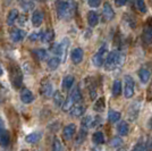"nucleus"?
Listing matches in <instances>:
<instances>
[{
    "mask_svg": "<svg viewBox=\"0 0 152 151\" xmlns=\"http://www.w3.org/2000/svg\"><path fill=\"white\" fill-rule=\"evenodd\" d=\"M56 9L59 19L69 21L74 16L76 12V2L69 1H57L56 2Z\"/></svg>",
    "mask_w": 152,
    "mask_h": 151,
    "instance_id": "obj_1",
    "label": "nucleus"
},
{
    "mask_svg": "<svg viewBox=\"0 0 152 151\" xmlns=\"http://www.w3.org/2000/svg\"><path fill=\"white\" fill-rule=\"evenodd\" d=\"M125 62V55L121 50H113L108 52V56L104 62L106 70H115L118 67H121Z\"/></svg>",
    "mask_w": 152,
    "mask_h": 151,
    "instance_id": "obj_2",
    "label": "nucleus"
},
{
    "mask_svg": "<svg viewBox=\"0 0 152 151\" xmlns=\"http://www.w3.org/2000/svg\"><path fill=\"white\" fill-rule=\"evenodd\" d=\"M81 101H82V93H81L80 86H75L73 90H70L69 95L66 98L63 107H61V110L66 111V113H69L70 109L75 105H78Z\"/></svg>",
    "mask_w": 152,
    "mask_h": 151,
    "instance_id": "obj_3",
    "label": "nucleus"
},
{
    "mask_svg": "<svg viewBox=\"0 0 152 151\" xmlns=\"http://www.w3.org/2000/svg\"><path fill=\"white\" fill-rule=\"evenodd\" d=\"M8 70H9V78H10V82H12L13 88L18 90L22 86V83H23V73H22V69L19 68L18 65L13 63L9 65Z\"/></svg>",
    "mask_w": 152,
    "mask_h": 151,
    "instance_id": "obj_4",
    "label": "nucleus"
},
{
    "mask_svg": "<svg viewBox=\"0 0 152 151\" xmlns=\"http://www.w3.org/2000/svg\"><path fill=\"white\" fill-rule=\"evenodd\" d=\"M107 56H108V48L106 44H103L93 55V57H92V63H93V65H94L95 67H101V66L104 65Z\"/></svg>",
    "mask_w": 152,
    "mask_h": 151,
    "instance_id": "obj_5",
    "label": "nucleus"
},
{
    "mask_svg": "<svg viewBox=\"0 0 152 151\" xmlns=\"http://www.w3.org/2000/svg\"><path fill=\"white\" fill-rule=\"evenodd\" d=\"M124 82H125L124 95H125L126 99H131L135 93V81L131 75H125Z\"/></svg>",
    "mask_w": 152,
    "mask_h": 151,
    "instance_id": "obj_6",
    "label": "nucleus"
},
{
    "mask_svg": "<svg viewBox=\"0 0 152 151\" xmlns=\"http://www.w3.org/2000/svg\"><path fill=\"white\" fill-rule=\"evenodd\" d=\"M140 110H141V100L137 99V100H134L129 107H128V110H127V117H128V120L129 122H135L137 119L140 115Z\"/></svg>",
    "mask_w": 152,
    "mask_h": 151,
    "instance_id": "obj_7",
    "label": "nucleus"
},
{
    "mask_svg": "<svg viewBox=\"0 0 152 151\" xmlns=\"http://www.w3.org/2000/svg\"><path fill=\"white\" fill-rule=\"evenodd\" d=\"M142 41L145 44H150L152 42V17H149L143 26Z\"/></svg>",
    "mask_w": 152,
    "mask_h": 151,
    "instance_id": "obj_8",
    "label": "nucleus"
},
{
    "mask_svg": "<svg viewBox=\"0 0 152 151\" xmlns=\"http://www.w3.org/2000/svg\"><path fill=\"white\" fill-rule=\"evenodd\" d=\"M68 48H69V40L67 38H65L60 43L58 44V49H57L56 56H58L60 58L61 63H65V60H66V56H67Z\"/></svg>",
    "mask_w": 152,
    "mask_h": 151,
    "instance_id": "obj_9",
    "label": "nucleus"
},
{
    "mask_svg": "<svg viewBox=\"0 0 152 151\" xmlns=\"http://www.w3.org/2000/svg\"><path fill=\"white\" fill-rule=\"evenodd\" d=\"M40 92H41V95H43V97H45V98H50L51 95H53L55 90H53V86H52V84H51L50 81L45 80V81H43V82L41 83Z\"/></svg>",
    "mask_w": 152,
    "mask_h": 151,
    "instance_id": "obj_10",
    "label": "nucleus"
},
{
    "mask_svg": "<svg viewBox=\"0 0 152 151\" xmlns=\"http://www.w3.org/2000/svg\"><path fill=\"white\" fill-rule=\"evenodd\" d=\"M26 38V32L22 29H13L10 31V39L15 43L22 42Z\"/></svg>",
    "mask_w": 152,
    "mask_h": 151,
    "instance_id": "obj_11",
    "label": "nucleus"
},
{
    "mask_svg": "<svg viewBox=\"0 0 152 151\" xmlns=\"http://www.w3.org/2000/svg\"><path fill=\"white\" fill-rule=\"evenodd\" d=\"M70 58H72L73 64L80 65L83 62V58H84V51H83L82 48H75L70 54Z\"/></svg>",
    "mask_w": 152,
    "mask_h": 151,
    "instance_id": "obj_12",
    "label": "nucleus"
},
{
    "mask_svg": "<svg viewBox=\"0 0 152 151\" xmlns=\"http://www.w3.org/2000/svg\"><path fill=\"white\" fill-rule=\"evenodd\" d=\"M19 95H20L22 102L25 103V105H30V103H32L34 101V95L32 93V91L28 90V89H22Z\"/></svg>",
    "mask_w": 152,
    "mask_h": 151,
    "instance_id": "obj_13",
    "label": "nucleus"
},
{
    "mask_svg": "<svg viewBox=\"0 0 152 151\" xmlns=\"http://www.w3.org/2000/svg\"><path fill=\"white\" fill-rule=\"evenodd\" d=\"M43 19H45V15H43V13H42L41 10L37 9V10H34V12H33L32 17H31L33 26H35V27L41 26V24L43 23Z\"/></svg>",
    "mask_w": 152,
    "mask_h": 151,
    "instance_id": "obj_14",
    "label": "nucleus"
},
{
    "mask_svg": "<svg viewBox=\"0 0 152 151\" xmlns=\"http://www.w3.org/2000/svg\"><path fill=\"white\" fill-rule=\"evenodd\" d=\"M102 15H103V17H104L106 21H111V19H114L115 12H114V9H113V7H111V5H110L109 2H104V4H103Z\"/></svg>",
    "mask_w": 152,
    "mask_h": 151,
    "instance_id": "obj_15",
    "label": "nucleus"
},
{
    "mask_svg": "<svg viewBox=\"0 0 152 151\" xmlns=\"http://www.w3.org/2000/svg\"><path fill=\"white\" fill-rule=\"evenodd\" d=\"M56 33L52 29H48L45 32H41V41L43 43H51L55 40Z\"/></svg>",
    "mask_w": 152,
    "mask_h": 151,
    "instance_id": "obj_16",
    "label": "nucleus"
},
{
    "mask_svg": "<svg viewBox=\"0 0 152 151\" xmlns=\"http://www.w3.org/2000/svg\"><path fill=\"white\" fill-rule=\"evenodd\" d=\"M75 133H76V125L75 124H68V125L64 128L63 136H64L65 140L69 141V140H72L73 136L75 135Z\"/></svg>",
    "mask_w": 152,
    "mask_h": 151,
    "instance_id": "obj_17",
    "label": "nucleus"
},
{
    "mask_svg": "<svg viewBox=\"0 0 152 151\" xmlns=\"http://www.w3.org/2000/svg\"><path fill=\"white\" fill-rule=\"evenodd\" d=\"M85 110H86V107L82 103H78V105H75L70 109L69 115L73 116V117H82L83 115L85 114Z\"/></svg>",
    "mask_w": 152,
    "mask_h": 151,
    "instance_id": "obj_18",
    "label": "nucleus"
},
{
    "mask_svg": "<svg viewBox=\"0 0 152 151\" xmlns=\"http://www.w3.org/2000/svg\"><path fill=\"white\" fill-rule=\"evenodd\" d=\"M75 83V77L72 75H67L64 77L63 83H61V88H63L64 91H70L73 85Z\"/></svg>",
    "mask_w": 152,
    "mask_h": 151,
    "instance_id": "obj_19",
    "label": "nucleus"
},
{
    "mask_svg": "<svg viewBox=\"0 0 152 151\" xmlns=\"http://www.w3.org/2000/svg\"><path fill=\"white\" fill-rule=\"evenodd\" d=\"M137 74H139V77H140V80H141V82L143 83V84H146V83L150 81L151 72L148 68H145V67L140 68L139 72H137Z\"/></svg>",
    "mask_w": 152,
    "mask_h": 151,
    "instance_id": "obj_20",
    "label": "nucleus"
},
{
    "mask_svg": "<svg viewBox=\"0 0 152 151\" xmlns=\"http://www.w3.org/2000/svg\"><path fill=\"white\" fill-rule=\"evenodd\" d=\"M88 128H85V127H83L81 126V128H80V131L77 133V135L75 136V142L76 144H82L83 142L85 141V139L88 136Z\"/></svg>",
    "mask_w": 152,
    "mask_h": 151,
    "instance_id": "obj_21",
    "label": "nucleus"
},
{
    "mask_svg": "<svg viewBox=\"0 0 152 151\" xmlns=\"http://www.w3.org/2000/svg\"><path fill=\"white\" fill-rule=\"evenodd\" d=\"M88 24L91 27H95L99 24V15L94 10H91L88 13Z\"/></svg>",
    "mask_w": 152,
    "mask_h": 151,
    "instance_id": "obj_22",
    "label": "nucleus"
},
{
    "mask_svg": "<svg viewBox=\"0 0 152 151\" xmlns=\"http://www.w3.org/2000/svg\"><path fill=\"white\" fill-rule=\"evenodd\" d=\"M18 16H19V13L17 9H12L8 15H7V24L9 26H13L15 24V22L18 19Z\"/></svg>",
    "mask_w": 152,
    "mask_h": 151,
    "instance_id": "obj_23",
    "label": "nucleus"
},
{
    "mask_svg": "<svg viewBox=\"0 0 152 151\" xmlns=\"http://www.w3.org/2000/svg\"><path fill=\"white\" fill-rule=\"evenodd\" d=\"M41 138H42V133L41 132H33V133H30L28 135H26L25 141L27 143L33 144V143L39 142V141L41 140Z\"/></svg>",
    "mask_w": 152,
    "mask_h": 151,
    "instance_id": "obj_24",
    "label": "nucleus"
},
{
    "mask_svg": "<svg viewBox=\"0 0 152 151\" xmlns=\"http://www.w3.org/2000/svg\"><path fill=\"white\" fill-rule=\"evenodd\" d=\"M117 132L121 136H126L128 132H129V125L127 122H121L118 125H117Z\"/></svg>",
    "mask_w": 152,
    "mask_h": 151,
    "instance_id": "obj_25",
    "label": "nucleus"
},
{
    "mask_svg": "<svg viewBox=\"0 0 152 151\" xmlns=\"http://www.w3.org/2000/svg\"><path fill=\"white\" fill-rule=\"evenodd\" d=\"M60 64H61V60H60V58L58 56H56V55L50 57V58L48 59V67H49V69H51V70L57 69Z\"/></svg>",
    "mask_w": 152,
    "mask_h": 151,
    "instance_id": "obj_26",
    "label": "nucleus"
},
{
    "mask_svg": "<svg viewBox=\"0 0 152 151\" xmlns=\"http://www.w3.org/2000/svg\"><path fill=\"white\" fill-rule=\"evenodd\" d=\"M92 141H93V143L95 145H101L103 144L104 142H106V139H104V134L100 131H98V132L93 133V135H92Z\"/></svg>",
    "mask_w": 152,
    "mask_h": 151,
    "instance_id": "obj_27",
    "label": "nucleus"
},
{
    "mask_svg": "<svg viewBox=\"0 0 152 151\" xmlns=\"http://www.w3.org/2000/svg\"><path fill=\"white\" fill-rule=\"evenodd\" d=\"M121 114L119 111H116L114 109H109L108 111V120L110 123H117L118 120H121Z\"/></svg>",
    "mask_w": 152,
    "mask_h": 151,
    "instance_id": "obj_28",
    "label": "nucleus"
},
{
    "mask_svg": "<svg viewBox=\"0 0 152 151\" xmlns=\"http://www.w3.org/2000/svg\"><path fill=\"white\" fill-rule=\"evenodd\" d=\"M123 92V84L121 80H115L113 84V95L114 97H119Z\"/></svg>",
    "mask_w": 152,
    "mask_h": 151,
    "instance_id": "obj_29",
    "label": "nucleus"
},
{
    "mask_svg": "<svg viewBox=\"0 0 152 151\" xmlns=\"http://www.w3.org/2000/svg\"><path fill=\"white\" fill-rule=\"evenodd\" d=\"M53 98V102L55 105L58 106V107H63L64 102H65V98H64V95L60 92V91H55V93L52 95Z\"/></svg>",
    "mask_w": 152,
    "mask_h": 151,
    "instance_id": "obj_30",
    "label": "nucleus"
},
{
    "mask_svg": "<svg viewBox=\"0 0 152 151\" xmlns=\"http://www.w3.org/2000/svg\"><path fill=\"white\" fill-rule=\"evenodd\" d=\"M10 142V134L8 131H5L0 134V147L6 148Z\"/></svg>",
    "mask_w": 152,
    "mask_h": 151,
    "instance_id": "obj_31",
    "label": "nucleus"
},
{
    "mask_svg": "<svg viewBox=\"0 0 152 151\" xmlns=\"http://www.w3.org/2000/svg\"><path fill=\"white\" fill-rule=\"evenodd\" d=\"M106 108V101H104V98H99L98 100L95 101V103L93 105V109H94L96 113H102Z\"/></svg>",
    "mask_w": 152,
    "mask_h": 151,
    "instance_id": "obj_32",
    "label": "nucleus"
},
{
    "mask_svg": "<svg viewBox=\"0 0 152 151\" xmlns=\"http://www.w3.org/2000/svg\"><path fill=\"white\" fill-rule=\"evenodd\" d=\"M33 54L37 56L39 60H45L49 57V52L45 49H35V50H33Z\"/></svg>",
    "mask_w": 152,
    "mask_h": 151,
    "instance_id": "obj_33",
    "label": "nucleus"
},
{
    "mask_svg": "<svg viewBox=\"0 0 152 151\" xmlns=\"http://www.w3.org/2000/svg\"><path fill=\"white\" fill-rule=\"evenodd\" d=\"M124 18H125V22L127 23V25L129 26V27H132V29H135V26H136V18H135L134 15L127 13L124 15Z\"/></svg>",
    "mask_w": 152,
    "mask_h": 151,
    "instance_id": "obj_34",
    "label": "nucleus"
},
{
    "mask_svg": "<svg viewBox=\"0 0 152 151\" xmlns=\"http://www.w3.org/2000/svg\"><path fill=\"white\" fill-rule=\"evenodd\" d=\"M19 6H20V8H22L24 12H30L32 9H34L35 4H34L33 1L26 0V1H20V2H19Z\"/></svg>",
    "mask_w": 152,
    "mask_h": 151,
    "instance_id": "obj_35",
    "label": "nucleus"
},
{
    "mask_svg": "<svg viewBox=\"0 0 152 151\" xmlns=\"http://www.w3.org/2000/svg\"><path fill=\"white\" fill-rule=\"evenodd\" d=\"M88 89H89V93L91 99L93 100L96 98V86H95V83L93 80H91L89 83H88Z\"/></svg>",
    "mask_w": 152,
    "mask_h": 151,
    "instance_id": "obj_36",
    "label": "nucleus"
},
{
    "mask_svg": "<svg viewBox=\"0 0 152 151\" xmlns=\"http://www.w3.org/2000/svg\"><path fill=\"white\" fill-rule=\"evenodd\" d=\"M92 123H93V117H92V116H86L85 118H83L82 119L81 126L90 130V128H92Z\"/></svg>",
    "mask_w": 152,
    "mask_h": 151,
    "instance_id": "obj_37",
    "label": "nucleus"
},
{
    "mask_svg": "<svg viewBox=\"0 0 152 151\" xmlns=\"http://www.w3.org/2000/svg\"><path fill=\"white\" fill-rule=\"evenodd\" d=\"M52 151H64L61 141L58 138H53L52 140Z\"/></svg>",
    "mask_w": 152,
    "mask_h": 151,
    "instance_id": "obj_38",
    "label": "nucleus"
},
{
    "mask_svg": "<svg viewBox=\"0 0 152 151\" xmlns=\"http://www.w3.org/2000/svg\"><path fill=\"white\" fill-rule=\"evenodd\" d=\"M135 7H136V9L139 10L140 13L144 14L146 13V5L145 2L143 1V0H137V1H135Z\"/></svg>",
    "mask_w": 152,
    "mask_h": 151,
    "instance_id": "obj_39",
    "label": "nucleus"
},
{
    "mask_svg": "<svg viewBox=\"0 0 152 151\" xmlns=\"http://www.w3.org/2000/svg\"><path fill=\"white\" fill-rule=\"evenodd\" d=\"M111 145L114 148H119L123 145V140H121V136H115L113 140H111Z\"/></svg>",
    "mask_w": 152,
    "mask_h": 151,
    "instance_id": "obj_40",
    "label": "nucleus"
},
{
    "mask_svg": "<svg viewBox=\"0 0 152 151\" xmlns=\"http://www.w3.org/2000/svg\"><path fill=\"white\" fill-rule=\"evenodd\" d=\"M143 149H144V142H143V140L141 139V140H139L137 142H136V144L133 147V149L131 151H143Z\"/></svg>",
    "mask_w": 152,
    "mask_h": 151,
    "instance_id": "obj_41",
    "label": "nucleus"
},
{
    "mask_svg": "<svg viewBox=\"0 0 152 151\" xmlns=\"http://www.w3.org/2000/svg\"><path fill=\"white\" fill-rule=\"evenodd\" d=\"M27 38H28L30 41H33V42H35L38 40H41V32H33Z\"/></svg>",
    "mask_w": 152,
    "mask_h": 151,
    "instance_id": "obj_42",
    "label": "nucleus"
},
{
    "mask_svg": "<svg viewBox=\"0 0 152 151\" xmlns=\"http://www.w3.org/2000/svg\"><path fill=\"white\" fill-rule=\"evenodd\" d=\"M143 151H152V136H149L144 142V149Z\"/></svg>",
    "mask_w": 152,
    "mask_h": 151,
    "instance_id": "obj_43",
    "label": "nucleus"
},
{
    "mask_svg": "<svg viewBox=\"0 0 152 151\" xmlns=\"http://www.w3.org/2000/svg\"><path fill=\"white\" fill-rule=\"evenodd\" d=\"M101 124V117L100 116H95L93 117V123H92V128H94L96 126H99Z\"/></svg>",
    "mask_w": 152,
    "mask_h": 151,
    "instance_id": "obj_44",
    "label": "nucleus"
},
{
    "mask_svg": "<svg viewBox=\"0 0 152 151\" xmlns=\"http://www.w3.org/2000/svg\"><path fill=\"white\" fill-rule=\"evenodd\" d=\"M88 5L92 8H96V7L100 6V1L99 0H89L88 1Z\"/></svg>",
    "mask_w": 152,
    "mask_h": 151,
    "instance_id": "obj_45",
    "label": "nucleus"
},
{
    "mask_svg": "<svg viewBox=\"0 0 152 151\" xmlns=\"http://www.w3.org/2000/svg\"><path fill=\"white\" fill-rule=\"evenodd\" d=\"M116 6H118V7H121V6H124V5H126L127 4V1L126 0H116Z\"/></svg>",
    "mask_w": 152,
    "mask_h": 151,
    "instance_id": "obj_46",
    "label": "nucleus"
},
{
    "mask_svg": "<svg viewBox=\"0 0 152 151\" xmlns=\"http://www.w3.org/2000/svg\"><path fill=\"white\" fill-rule=\"evenodd\" d=\"M6 130H5V123H4V120H2V118L0 117V134L2 132H5Z\"/></svg>",
    "mask_w": 152,
    "mask_h": 151,
    "instance_id": "obj_47",
    "label": "nucleus"
},
{
    "mask_svg": "<svg viewBox=\"0 0 152 151\" xmlns=\"http://www.w3.org/2000/svg\"><path fill=\"white\" fill-rule=\"evenodd\" d=\"M17 21H20V23H19V24H20L22 26L25 24V17H24L23 15H19V16H18V19H17Z\"/></svg>",
    "mask_w": 152,
    "mask_h": 151,
    "instance_id": "obj_48",
    "label": "nucleus"
},
{
    "mask_svg": "<svg viewBox=\"0 0 152 151\" xmlns=\"http://www.w3.org/2000/svg\"><path fill=\"white\" fill-rule=\"evenodd\" d=\"M92 151H101V148H100V145H95L94 148H92Z\"/></svg>",
    "mask_w": 152,
    "mask_h": 151,
    "instance_id": "obj_49",
    "label": "nucleus"
},
{
    "mask_svg": "<svg viewBox=\"0 0 152 151\" xmlns=\"http://www.w3.org/2000/svg\"><path fill=\"white\" fill-rule=\"evenodd\" d=\"M4 101H5V97H4V95L0 92V103H2Z\"/></svg>",
    "mask_w": 152,
    "mask_h": 151,
    "instance_id": "obj_50",
    "label": "nucleus"
},
{
    "mask_svg": "<svg viewBox=\"0 0 152 151\" xmlns=\"http://www.w3.org/2000/svg\"><path fill=\"white\" fill-rule=\"evenodd\" d=\"M148 125H149V127L152 130V117L150 118V120H149V123H148Z\"/></svg>",
    "mask_w": 152,
    "mask_h": 151,
    "instance_id": "obj_51",
    "label": "nucleus"
},
{
    "mask_svg": "<svg viewBox=\"0 0 152 151\" xmlns=\"http://www.w3.org/2000/svg\"><path fill=\"white\" fill-rule=\"evenodd\" d=\"M2 73H4V70H2V67H1V65H0V76L2 75Z\"/></svg>",
    "mask_w": 152,
    "mask_h": 151,
    "instance_id": "obj_52",
    "label": "nucleus"
},
{
    "mask_svg": "<svg viewBox=\"0 0 152 151\" xmlns=\"http://www.w3.org/2000/svg\"><path fill=\"white\" fill-rule=\"evenodd\" d=\"M22 151H28V150H22Z\"/></svg>",
    "mask_w": 152,
    "mask_h": 151,
    "instance_id": "obj_53",
    "label": "nucleus"
}]
</instances>
